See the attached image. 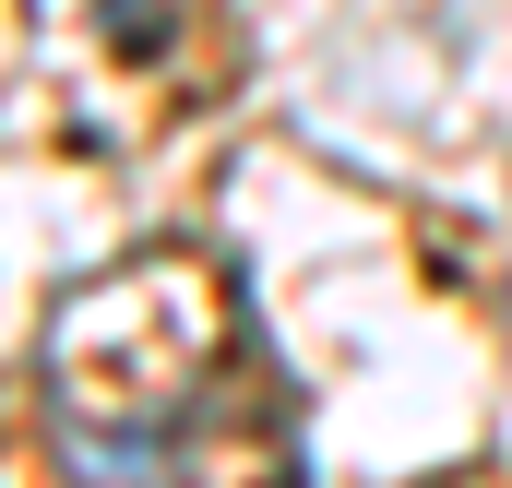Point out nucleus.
Listing matches in <instances>:
<instances>
[{
    "instance_id": "obj_1",
    "label": "nucleus",
    "mask_w": 512,
    "mask_h": 488,
    "mask_svg": "<svg viewBox=\"0 0 512 488\" xmlns=\"http://www.w3.org/2000/svg\"><path fill=\"white\" fill-rule=\"evenodd\" d=\"M96 24H108L120 60H155V48L179 36V0H96Z\"/></svg>"
}]
</instances>
